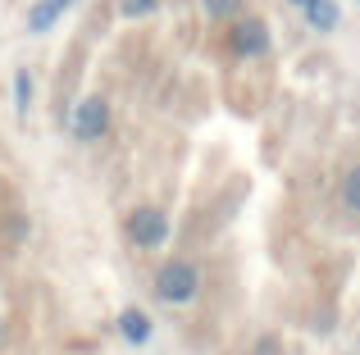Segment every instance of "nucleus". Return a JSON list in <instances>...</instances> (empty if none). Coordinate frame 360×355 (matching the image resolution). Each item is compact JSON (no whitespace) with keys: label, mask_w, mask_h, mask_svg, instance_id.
I'll return each mask as SVG.
<instances>
[{"label":"nucleus","mask_w":360,"mask_h":355,"mask_svg":"<svg viewBox=\"0 0 360 355\" xmlns=\"http://www.w3.org/2000/svg\"><path fill=\"white\" fill-rule=\"evenodd\" d=\"M342 205L360 214V164H356L352 173H347V182H342Z\"/></svg>","instance_id":"9d476101"},{"label":"nucleus","mask_w":360,"mask_h":355,"mask_svg":"<svg viewBox=\"0 0 360 355\" xmlns=\"http://www.w3.org/2000/svg\"><path fill=\"white\" fill-rule=\"evenodd\" d=\"M292 5H297V9H301V5H306V0H292Z\"/></svg>","instance_id":"ddd939ff"},{"label":"nucleus","mask_w":360,"mask_h":355,"mask_svg":"<svg viewBox=\"0 0 360 355\" xmlns=\"http://www.w3.org/2000/svg\"><path fill=\"white\" fill-rule=\"evenodd\" d=\"M196 292H201V274H196V264H183V260H174V264L160 269V278H155V296H160V301L187 305Z\"/></svg>","instance_id":"f257e3e1"},{"label":"nucleus","mask_w":360,"mask_h":355,"mask_svg":"<svg viewBox=\"0 0 360 355\" xmlns=\"http://www.w3.org/2000/svg\"><path fill=\"white\" fill-rule=\"evenodd\" d=\"M119 333L132 342V347H146V342H150V319L141 310H123L119 314Z\"/></svg>","instance_id":"0eeeda50"},{"label":"nucleus","mask_w":360,"mask_h":355,"mask_svg":"<svg viewBox=\"0 0 360 355\" xmlns=\"http://www.w3.org/2000/svg\"><path fill=\"white\" fill-rule=\"evenodd\" d=\"M301 9H306V23L315 27V32H333L338 18H342L338 14V0H306Z\"/></svg>","instance_id":"423d86ee"},{"label":"nucleus","mask_w":360,"mask_h":355,"mask_svg":"<svg viewBox=\"0 0 360 355\" xmlns=\"http://www.w3.org/2000/svg\"><path fill=\"white\" fill-rule=\"evenodd\" d=\"M27 105H32V78H27V69H18L14 73V109L27 114Z\"/></svg>","instance_id":"6e6552de"},{"label":"nucleus","mask_w":360,"mask_h":355,"mask_svg":"<svg viewBox=\"0 0 360 355\" xmlns=\"http://www.w3.org/2000/svg\"><path fill=\"white\" fill-rule=\"evenodd\" d=\"M233 51L242 55V60H264L269 55V23L255 14H238V23H233Z\"/></svg>","instance_id":"7ed1b4c3"},{"label":"nucleus","mask_w":360,"mask_h":355,"mask_svg":"<svg viewBox=\"0 0 360 355\" xmlns=\"http://www.w3.org/2000/svg\"><path fill=\"white\" fill-rule=\"evenodd\" d=\"M128 237H132V246H141V250L165 246V241H169L165 210H155V205H137V210L128 214Z\"/></svg>","instance_id":"f03ea898"},{"label":"nucleus","mask_w":360,"mask_h":355,"mask_svg":"<svg viewBox=\"0 0 360 355\" xmlns=\"http://www.w3.org/2000/svg\"><path fill=\"white\" fill-rule=\"evenodd\" d=\"M160 9V0H123V14L128 18H146V14H155Z\"/></svg>","instance_id":"9b49d317"},{"label":"nucleus","mask_w":360,"mask_h":355,"mask_svg":"<svg viewBox=\"0 0 360 355\" xmlns=\"http://www.w3.org/2000/svg\"><path fill=\"white\" fill-rule=\"evenodd\" d=\"M73 5H78V0H37V5L27 9V32H51Z\"/></svg>","instance_id":"39448f33"},{"label":"nucleus","mask_w":360,"mask_h":355,"mask_svg":"<svg viewBox=\"0 0 360 355\" xmlns=\"http://www.w3.org/2000/svg\"><path fill=\"white\" fill-rule=\"evenodd\" d=\"M105 128H110V105L101 96H87L73 109V137H78V142H101Z\"/></svg>","instance_id":"20e7f679"},{"label":"nucleus","mask_w":360,"mask_h":355,"mask_svg":"<svg viewBox=\"0 0 360 355\" xmlns=\"http://www.w3.org/2000/svg\"><path fill=\"white\" fill-rule=\"evenodd\" d=\"M205 14L214 18V23H224V18H238L242 14V0H201Z\"/></svg>","instance_id":"1a4fd4ad"},{"label":"nucleus","mask_w":360,"mask_h":355,"mask_svg":"<svg viewBox=\"0 0 360 355\" xmlns=\"http://www.w3.org/2000/svg\"><path fill=\"white\" fill-rule=\"evenodd\" d=\"M0 342H5V323H0Z\"/></svg>","instance_id":"f8f14e48"}]
</instances>
